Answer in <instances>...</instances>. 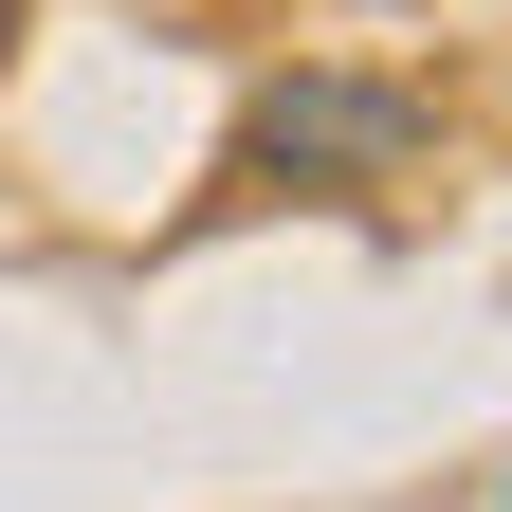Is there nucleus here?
I'll return each instance as SVG.
<instances>
[{"label":"nucleus","mask_w":512,"mask_h":512,"mask_svg":"<svg viewBox=\"0 0 512 512\" xmlns=\"http://www.w3.org/2000/svg\"><path fill=\"white\" fill-rule=\"evenodd\" d=\"M494 512H512V494H494Z\"/></svg>","instance_id":"7ed1b4c3"},{"label":"nucleus","mask_w":512,"mask_h":512,"mask_svg":"<svg viewBox=\"0 0 512 512\" xmlns=\"http://www.w3.org/2000/svg\"><path fill=\"white\" fill-rule=\"evenodd\" d=\"M19 19H37V0H0V55H19Z\"/></svg>","instance_id":"f03ea898"},{"label":"nucleus","mask_w":512,"mask_h":512,"mask_svg":"<svg viewBox=\"0 0 512 512\" xmlns=\"http://www.w3.org/2000/svg\"><path fill=\"white\" fill-rule=\"evenodd\" d=\"M439 147V110L403 74H275L256 92V165H293V183H403Z\"/></svg>","instance_id":"f257e3e1"}]
</instances>
